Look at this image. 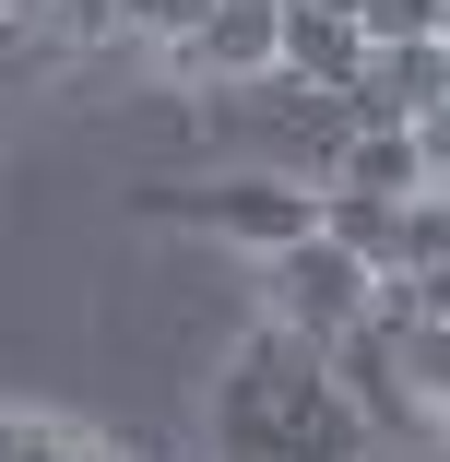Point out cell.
<instances>
[{
    "label": "cell",
    "mask_w": 450,
    "mask_h": 462,
    "mask_svg": "<svg viewBox=\"0 0 450 462\" xmlns=\"http://www.w3.org/2000/svg\"><path fill=\"white\" fill-rule=\"evenodd\" d=\"M355 24H368V48H391V36H438V0H355Z\"/></svg>",
    "instance_id": "8"
},
{
    "label": "cell",
    "mask_w": 450,
    "mask_h": 462,
    "mask_svg": "<svg viewBox=\"0 0 450 462\" xmlns=\"http://www.w3.org/2000/svg\"><path fill=\"white\" fill-rule=\"evenodd\" d=\"M415 309H438V320H450V261H438V273H415Z\"/></svg>",
    "instance_id": "11"
},
{
    "label": "cell",
    "mask_w": 450,
    "mask_h": 462,
    "mask_svg": "<svg viewBox=\"0 0 450 462\" xmlns=\"http://www.w3.org/2000/svg\"><path fill=\"white\" fill-rule=\"evenodd\" d=\"M450 96V48L438 36H391L368 48V71H355V119H427Z\"/></svg>",
    "instance_id": "6"
},
{
    "label": "cell",
    "mask_w": 450,
    "mask_h": 462,
    "mask_svg": "<svg viewBox=\"0 0 450 462\" xmlns=\"http://www.w3.org/2000/svg\"><path fill=\"white\" fill-rule=\"evenodd\" d=\"M60 462H119V450H107V439H83V427H71V450H60Z\"/></svg>",
    "instance_id": "12"
},
{
    "label": "cell",
    "mask_w": 450,
    "mask_h": 462,
    "mask_svg": "<svg viewBox=\"0 0 450 462\" xmlns=\"http://www.w3.org/2000/svg\"><path fill=\"white\" fill-rule=\"evenodd\" d=\"M273 36H285V0H214V13L166 48V71L178 83H273Z\"/></svg>",
    "instance_id": "4"
},
{
    "label": "cell",
    "mask_w": 450,
    "mask_h": 462,
    "mask_svg": "<svg viewBox=\"0 0 450 462\" xmlns=\"http://www.w3.org/2000/svg\"><path fill=\"white\" fill-rule=\"evenodd\" d=\"M415 154H427V178H438V190H450V96L415 119Z\"/></svg>",
    "instance_id": "10"
},
{
    "label": "cell",
    "mask_w": 450,
    "mask_h": 462,
    "mask_svg": "<svg viewBox=\"0 0 450 462\" xmlns=\"http://www.w3.org/2000/svg\"><path fill=\"white\" fill-rule=\"evenodd\" d=\"M368 450V403L344 392L332 344H249L214 380V462H355Z\"/></svg>",
    "instance_id": "1"
},
{
    "label": "cell",
    "mask_w": 450,
    "mask_h": 462,
    "mask_svg": "<svg viewBox=\"0 0 450 462\" xmlns=\"http://www.w3.org/2000/svg\"><path fill=\"white\" fill-rule=\"evenodd\" d=\"M261 309H273V332H297V344H344L355 320L380 309V273L355 261L332 226H308L285 249H261Z\"/></svg>",
    "instance_id": "3"
},
{
    "label": "cell",
    "mask_w": 450,
    "mask_h": 462,
    "mask_svg": "<svg viewBox=\"0 0 450 462\" xmlns=\"http://www.w3.org/2000/svg\"><path fill=\"white\" fill-rule=\"evenodd\" d=\"M154 226H190V237H225V249H285L320 226V178L297 166H225V178H190V190H142Z\"/></svg>",
    "instance_id": "2"
},
{
    "label": "cell",
    "mask_w": 450,
    "mask_h": 462,
    "mask_svg": "<svg viewBox=\"0 0 450 462\" xmlns=\"http://www.w3.org/2000/svg\"><path fill=\"white\" fill-rule=\"evenodd\" d=\"M60 450H71L60 415H0V462H60Z\"/></svg>",
    "instance_id": "9"
},
{
    "label": "cell",
    "mask_w": 450,
    "mask_h": 462,
    "mask_svg": "<svg viewBox=\"0 0 450 462\" xmlns=\"http://www.w3.org/2000/svg\"><path fill=\"white\" fill-rule=\"evenodd\" d=\"M273 71H285V83H308V96H355V71H368V24L332 13V0H285Z\"/></svg>",
    "instance_id": "5"
},
{
    "label": "cell",
    "mask_w": 450,
    "mask_h": 462,
    "mask_svg": "<svg viewBox=\"0 0 450 462\" xmlns=\"http://www.w3.org/2000/svg\"><path fill=\"white\" fill-rule=\"evenodd\" d=\"M438 48H450V0H438Z\"/></svg>",
    "instance_id": "13"
},
{
    "label": "cell",
    "mask_w": 450,
    "mask_h": 462,
    "mask_svg": "<svg viewBox=\"0 0 450 462\" xmlns=\"http://www.w3.org/2000/svg\"><path fill=\"white\" fill-rule=\"evenodd\" d=\"M202 13H214V0H107V24H119V36H142V48H178Z\"/></svg>",
    "instance_id": "7"
}]
</instances>
